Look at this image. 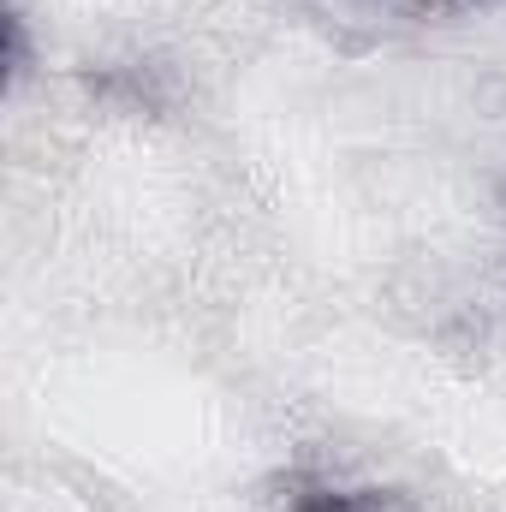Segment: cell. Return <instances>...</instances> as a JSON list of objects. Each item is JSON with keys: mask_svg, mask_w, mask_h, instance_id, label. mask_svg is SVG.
<instances>
[{"mask_svg": "<svg viewBox=\"0 0 506 512\" xmlns=\"http://www.w3.org/2000/svg\"><path fill=\"white\" fill-rule=\"evenodd\" d=\"M292 512H381V507L364 489H310V495H298Z\"/></svg>", "mask_w": 506, "mask_h": 512, "instance_id": "obj_1", "label": "cell"}, {"mask_svg": "<svg viewBox=\"0 0 506 512\" xmlns=\"http://www.w3.org/2000/svg\"><path fill=\"white\" fill-rule=\"evenodd\" d=\"M429 6H459V0H429Z\"/></svg>", "mask_w": 506, "mask_h": 512, "instance_id": "obj_2", "label": "cell"}]
</instances>
